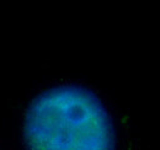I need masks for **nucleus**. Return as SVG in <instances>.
<instances>
[{"label":"nucleus","instance_id":"nucleus-1","mask_svg":"<svg viewBox=\"0 0 160 150\" xmlns=\"http://www.w3.org/2000/svg\"><path fill=\"white\" fill-rule=\"evenodd\" d=\"M28 150H115L112 121L98 96L64 85L37 96L25 117Z\"/></svg>","mask_w":160,"mask_h":150}]
</instances>
